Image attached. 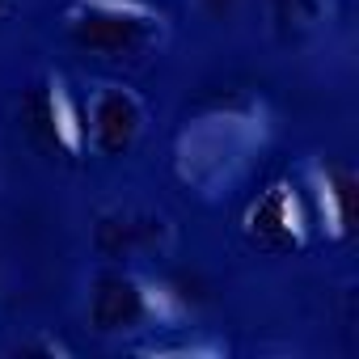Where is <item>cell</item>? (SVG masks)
Segmentation results:
<instances>
[{
  "mask_svg": "<svg viewBox=\"0 0 359 359\" xmlns=\"http://www.w3.org/2000/svg\"><path fill=\"white\" fill-rule=\"evenodd\" d=\"M266 144V110L254 97H229L187 118L173 144L177 182L203 199L229 195Z\"/></svg>",
  "mask_w": 359,
  "mask_h": 359,
  "instance_id": "obj_1",
  "label": "cell"
},
{
  "mask_svg": "<svg viewBox=\"0 0 359 359\" xmlns=\"http://www.w3.org/2000/svg\"><path fill=\"white\" fill-rule=\"evenodd\" d=\"M68 43L106 64L144 60L165 39V13L144 0H72L64 13Z\"/></svg>",
  "mask_w": 359,
  "mask_h": 359,
  "instance_id": "obj_2",
  "label": "cell"
},
{
  "mask_svg": "<svg viewBox=\"0 0 359 359\" xmlns=\"http://www.w3.org/2000/svg\"><path fill=\"white\" fill-rule=\"evenodd\" d=\"M182 317V304L169 287L135 271H102L89 287V325L97 334H135Z\"/></svg>",
  "mask_w": 359,
  "mask_h": 359,
  "instance_id": "obj_3",
  "label": "cell"
},
{
  "mask_svg": "<svg viewBox=\"0 0 359 359\" xmlns=\"http://www.w3.org/2000/svg\"><path fill=\"white\" fill-rule=\"evenodd\" d=\"M250 245L266 250V254H292L309 241V203L304 195L292 187V182H271L250 208H245V220H241Z\"/></svg>",
  "mask_w": 359,
  "mask_h": 359,
  "instance_id": "obj_4",
  "label": "cell"
},
{
  "mask_svg": "<svg viewBox=\"0 0 359 359\" xmlns=\"http://www.w3.org/2000/svg\"><path fill=\"white\" fill-rule=\"evenodd\" d=\"M173 241V224L148 208H110L93 224V250L110 262L123 258H161Z\"/></svg>",
  "mask_w": 359,
  "mask_h": 359,
  "instance_id": "obj_5",
  "label": "cell"
},
{
  "mask_svg": "<svg viewBox=\"0 0 359 359\" xmlns=\"http://www.w3.org/2000/svg\"><path fill=\"white\" fill-rule=\"evenodd\" d=\"M26 123L34 140L60 156H76L85 148V110L60 76H47L26 93Z\"/></svg>",
  "mask_w": 359,
  "mask_h": 359,
  "instance_id": "obj_6",
  "label": "cell"
},
{
  "mask_svg": "<svg viewBox=\"0 0 359 359\" xmlns=\"http://www.w3.org/2000/svg\"><path fill=\"white\" fill-rule=\"evenodd\" d=\"M144 131V102L123 85H97L85 106V144L102 156H123Z\"/></svg>",
  "mask_w": 359,
  "mask_h": 359,
  "instance_id": "obj_7",
  "label": "cell"
},
{
  "mask_svg": "<svg viewBox=\"0 0 359 359\" xmlns=\"http://www.w3.org/2000/svg\"><path fill=\"white\" fill-rule=\"evenodd\" d=\"M359 216V187L346 165H313L309 173V224H317L330 241L355 233Z\"/></svg>",
  "mask_w": 359,
  "mask_h": 359,
  "instance_id": "obj_8",
  "label": "cell"
},
{
  "mask_svg": "<svg viewBox=\"0 0 359 359\" xmlns=\"http://www.w3.org/2000/svg\"><path fill=\"white\" fill-rule=\"evenodd\" d=\"M330 22V0H271V26L279 43L300 47Z\"/></svg>",
  "mask_w": 359,
  "mask_h": 359,
  "instance_id": "obj_9",
  "label": "cell"
},
{
  "mask_svg": "<svg viewBox=\"0 0 359 359\" xmlns=\"http://www.w3.org/2000/svg\"><path fill=\"white\" fill-rule=\"evenodd\" d=\"M203 9H208L212 18H229V13L237 9V0H203Z\"/></svg>",
  "mask_w": 359,
  "mask_h": 359,
  "instance_id": "obj_10",
  "label": "cell"
},
{
  "mask_svg": "<svg viewBox=\"0 0 359 359\" xmlns=\"http://www.w3.org/2000/svg\"><path fill=\"white\" fill-rule=\"evenodd\" d=\"M5 9H9V0H0V13H5Z\"/></svg>",
  "mask_w": 359,
  "mask_h": 359,
  "instance_id": "obj_11",
  "label": "cell"
}]
</instances>
